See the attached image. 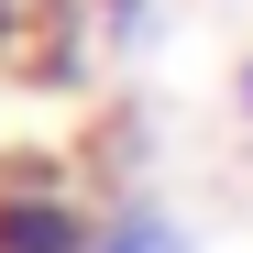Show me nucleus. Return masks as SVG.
<instances>
[{
	"mask_svg": "<svg viewBox=\"0 0 253 253\" xmlns=\"http://www.w3.org/2000/svg\"><path fill=\"white\" fill-rule=\"evenodd\" d=\"M99 209H77L66 176H0V253H88Z\"/></svg>",
	"mask_w": 253,
	"mask_h": 253,
	"instance_id": "1",
	"label": "nucleus"
},
{
	"mask_svg": "<svg viewBox=\"0 0 253 253\" xmlns=\"http://www.w3.org/2000/svg\"><path fill=\"white\" fill-rule=\"evenodd\" d=\"M88 253H198V242H187V220H165L154 198H121V209H99Z\"/></svg>",
	"mask_w": 253,
	"mask_h": 253,
	"instance_id": "2",
	"label": "nucleus"
},
{
	"mask_svg": "<svg viewBox=\"0 0 253 253\" xmlns=\"http://www.w3.org/2000/svg\"><path fill=\"white\" fill-rule=\"evenodd\" d=\"M11 22H22V0H0V33H11Z\"/></svg>",
	"mask_w": 253,
	"mask_h": 253,
	"instance_id": "3",
	"label": "nucleus"
},
{
	"mask_svg": "<svg viewBox=\"0 0 253 253\" xmlns=\"http://www.w3.org/2000/svg\"><path fill=\"white\" fill-rule=\"evenodd\" d=\"M242 121H253V66H242Z\"/></svg>",
	"mask_w": 253,
	"mask_h": 253,
	"instance_id": "4",
	"label": "nucleus"
}]
</instances>
